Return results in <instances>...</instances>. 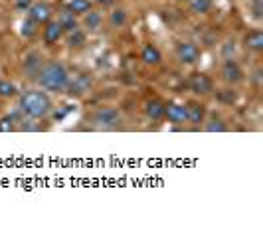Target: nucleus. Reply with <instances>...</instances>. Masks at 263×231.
I'll use <instances>...</instances> for the list:
<instances>
[{"label":"nucleus","mask_w":263,"mask_h":231,"mask_svg":"<svg viewBox=\"0 0 263 231\" xmlns=\"http://www.w3.org/2000/svg\"><path fill=\"white\" fill-rule=\"evenodd\" d=\"M60 24H62V28H64V32H71V30L79 28L78 16H76L73 12H69V10L62 12V16H60Z\"/></svg>","instance_id":"obj_19"},{"label":"nucleus","mask_w":263,"mask_h":231,"mask_svg":"<svg viewBox=\"0 0 263 231\" xmlns=\"http://www.w3.org/2000/svg\"><path fill=\"white\" fill-rule=\"evenodd\" d=\"M36 26H38V24H36L34 20H30V18H28L26 22L22 24V34H24L26 38H32V36L36 34Z\"/></svg>","instance_id":"obj_26"},{"label":"nucleus","mask_w":263,"mask_h":231,"mask_svg":"<svg viewBox=\"0 0 263 231\" xmlns=\"http://www.w3.org/2000/svg\"><path fill=\"white\" fill-rule=\"evenodd\" d=\"M64 36H66V42L69 48H81L85 44V32L79 30V28L71 30V32H66Z\"/></svg>","instance_id":"obj_17"},{"label":"nucleus","mask_w":263,"mask_h":231,"mask_svg":"<svg viewBox=\"0 0 263 231\" xmlns=\"http://www.w3.org/2000/svg\"><path fill=\"white\" fill-rule=\"evenodd\" d=\"M67 10L73 12L76 16H85L91 10V0H69Z\"/></svg>","instance_id":"obj_16"},{"label":"nucleus","mask_w":263,"mask_h":231,"mask_svg":"<svg viewBox=\"0 0 263 231\" xmlns=\"http://www.w3.org/2000/svg\"><path fill=\"white\" fill-rule=\"evenodd\" d=\"M145 113H146V117L153 119V121L164 119V103L160 101V99H151V101H146Z\"/></svg>","instance_id":"obj_13"},{"label":"nucleus","mask_w":263,"mask_h":231,"mask_svg":"<svg viewBox=\"0 0 263 231\" xmlns=\"http://www.w3.org/2000/svg\"><path fill=\"white\" fill-rule=\"evenodd\" d=\"M28 18L34 20L38 26L46 24L52 20V6L46 4V2H36V4H30L28 8Z\"/></svg>","instance_id":"obj_6"},{"label":"nucleus","mask_w":263,"mask_h":231,"mask_svg":"<svg viewBox=\"0 0 263 231\" xmlns=\"http://www.w3.org/2000/svg\"><path fill=\"white\" fill-rule=\"evenodd\" d=\"M212 10V0H190V12L208 14Z\"/></svg>","instance_id":"obj_22"},{"label":"nucleus","mask_w":263,"mask_h":231,"mask_svg":"<svg viewBox=\"0 0 263 231\" xmlns=\"http://www.w3.org/2000/svg\"><path fill=\"white\" fill-rule=\"evenodd\" d=\"M176 57H178L180 64L184 65L196 64L198 60H200V48H198L196 44H192V42H182L176 48Z\"/></svg>","instance_id":"obj_4"},{"label":"nucleus","mask_w":263,"mask_h":231,"mask_svg":"<svg viewBox=\"0 0 263 231\" xmlns=\"http://www.w3.org/2000/svg\"><path fill=\"white\" fill-rule=\"evenodd\" d=\"M190 89L196 95H210L214 91V81L206 73H194L190 77Z\"/></svg>","instance_id":"obj_7"},{"label":"nucleus","mask_w":263,"mask_h":231,"mask_svg":"<svg viewBox=\"0 0 263 231\" xmlns=\"http://www.w3.org/2000/svg\"><path fill=\"white\" fill-rule=\"evenodd\" d=\"M253 14L255 18H261V0H253Z\"/></svg>","instance_id":"obj_27"},{"label":"nucleus","mask_w":263,"mask_h":231,"mask_svg":"<svg viewBox=\"0 0 263 231\" xmlns=\"http://www.w3.org/2000/svg\"><path fill=\"white\" fill-rule=\"evenodd\" d=\"M204 128H206L208 132H226V130H228V125H226L222 119H218V117H212L210 121L204 125Z\"/></svg>","instance_id":"obj_23"},{"label":"nucleus","mask_w":263,"mask_h":231,"mask_svg":"<svg viewBox=\"0 0 263 231\" xmlns=\"http://www.w3.org/2000/svg\"><path fill=\"white\" fill-rule=\"evenodd\" d=\"M18 95V87L14 85L10 79H0V97L2 99H10Z\"/></svg>","instance_id":"obj_20"},{"label":"nucleus","mask_w":263,"mask_h":231,"mask_svg":"<svg viewBox=\"0 0 263 231\" xmlns=\"http://www.w3.org/2000/svg\"><path fill=\"white\" fill-rule=\"evenodd\" d=\"M164 117L174 125L188 123V107L182 103H164Z\"/></svg>","instance_id":"obj_5"},{"label":"nucleus","mask_w":263,"mask_h":231,"mask_svg":"<svg viewBox=\"0 0 263 231\" xmlns=\"http://www.w3.org/2000/svg\"><path fill=\"white\" fill-rule=\"evenodd\" d=\"M42 55H40L38 51H32V53H28L26 60H24V75L30 77V79H36L38 75V71L42 69Z\"/></svg>","instance_id":"obj_11"},{"label":"nucleus","mask_w":263,"mask_h":231,"mask_svg":"<svg viewBox=\"0 0 263 231\" xmlns=\"http://www.w3.org/2000/svg\"><path fill=\"white\" fill-rule=\"evenodd\" d=\"M141 62L145 65H158L162 62V53L158 50L157 46H153V44H146L143 51H141Z\"/></svg>","instance_id":"obj_12"},{"label":"nucleus","mask_w":263,"mask_h":231,"mask_svg":"<svg viewBox=\"0 0 263 231\" xmlns=\"http://www.w3.org/2000/svg\"><path fill=\"white\" fill-rule=\"evenodd\" d=\"M16 128L18 127H16L12 117H2V119H0V132H12Z\"/></svg>","instance_id":"obj_25"},{"label":"nucleus","mask_w":263,"mask_h":231,"mask_svg":"<svg viewBox=\"0 0 263 231\" xmlns=\"http://www.w3.org/2000/svg\"><path fill=\"white\" fill-rule=\"evenodd\" d=\"M91 121L99 128H115L121 125V113L115 107H101L93 113Z\"/></svg>","instance_id":"obj_3"},{"label":"nucleus","mask_w":263,"mask_h":231,"mask_svg":"<svg viewBox=\"0 0 263 231\" xmlns=\"http://www.w3.org/2000/svg\"><path fill=\"white\" fill-rule=\"evenodd\" d=\"M218 99L222 103H228V105H232V103H236L237 99V93L234 89H222L218 93Z\"/></svg>","instance_id":"obj_24"},{"label":"nucleus","mask_w":263,"mask_h":231,"mask_svg":"<svg viewBox=\"0 0 263 231\" xmlns=\"http://www.w3.org/2000/svg\"><path fill=\"white\" fill-rule=\"evenodd\" d=\"M243 44H246L248 50L261 51L263 50V32L261 30H251V32H248L246 38H243Z\"/></svg>","instance_id":"obj_14"},{"label":"nucleus","mask_w":263,"mask_h":231,"mask_svg":"<svg viewBox=\"0 0 263 231\" xmlns=\"http://www.w3.org/2000/svg\"><path fill=\"white\" fill-rule=\"evenodd\" d=\"M83 22H85V28H87V30H93V32H95V30L101 28L103 16L99 12H91V10H89V12L85 14V20H83Z\"/></svg>","instance_id":"obj_21"},{"label":"nucleus","mask_w":263,"mask_h":231,"mask_svg":"<svg viewBox=\"0 0 263 231\" xmlns=\"http://www.w3.org/2000/svg\"><path fill=\"white\" fill-rule=\"evenodd\" d=\"M20 111L28 119H44L52 111V99L44 91H26L20 97Z\"/></svg>","instance_id":"obj_2"},{"label":"nucleus","mask_w":263,"mask_h":231,"mask_svg":"<svg viewBox=\"0 0 263 231\" xmlns=\"http://www.w3.org/2000/svg\"><path fill=\"white\" fill-rule=\"evenodd\" d=\"M46 28H44V44L46 46H53V44H58L60 40L64 38V28L60 24V20H50V22H46Z\"/></svg>","instance_id":"obj_8"},{"label":"nucleus","mask_w":263,"mask_h":231,"mask_svg":"<svg viewBox=\"0 0 263 231\" xmlns=\"http://www.w3.org/2000/svg\"><path fill=\"white\" fill-rule=\"evenodd\" d=\"M186 107H188V123H192V125L204 123L206 107H204L202 103H190V105H186Z\"/></svg>","instance_id":"obj_15"},{"label":"nucleus","mask_w":263,"mask_h":231,"mask_svg":"<svg viewBox=\"0 0 263 231\" xmlns=\"http://www.w3.org/2000/svg\"><path fill=\"white\" fill-rule=\"evenodd\" d=\"M91 87V77L89 75H76L73 79L69 77V83H67L66 91L71 95V97H79V95H83L85 91H89Z\"/></svg>","instance_id":"obj_9"},{"label":"nucleus","mask_w":263,"mask_h":231,"mask_svg":"<svg viewBox=\"0 0 263 231\" xmlns=\"http://www.w3.org/2000/svg\"><path fill=\"white\" fill-rule=\"evenodd\" d=\"M36 81H38V85L42 89L62 93V91H66L67 83H69V71L66 69L64 64L50 62V64L42 65V69L36 75Z\"/></svg>","instance_id":"obj_1"},{"label":"nucleus","mask_w":263,"mask_h":231,"mask_svg":"<svg viewBox=\"0 0 263 231\" xmlns=\"http://www.w3.org/2000/svg\"><path fill=\"white\" fill-rule=\"evenodd\" d=\"M127 20H129V12L125 8H115L113 12L109 14V22H111L113 28H123L127 24Z\"/></svg>","instance_id":"obj_18"},{"label":"nucleus","mask_w":263,"mask_h":231,"mask_svg":"<svg viewBox=\"0 0 263 231\" xmlns=\"http://www.w3.org/2000/svg\"><path fill=\"white\" fill-rule=\"evenodd\" d=\"M220 75H222V79H224V81H228V83H237V81H241L243 71H241L239 64H237V62H234V60L230 57V60H226L224 65H222Z\"/></svg>","instance_id":"obj_10"},{"label":"nucleus","mask_w":263,"mask_h":231,"mask_svg":"<svg viewBox=\"0 0 263 231\" xmlns=\"http://www.w3.org/2000/svg\"><path fill=\"white\" fill-rule=\"evenodd\" d=\"M97 2H99L101 6H111V4L115 2V0H97Z\"/></svg>","instance_id":"obj_28"}]
</instances>
